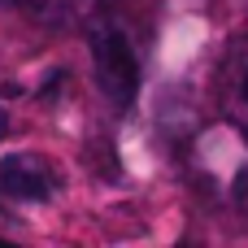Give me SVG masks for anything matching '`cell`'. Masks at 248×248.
Instances as JSON below:
<instances>
[{"label": "cell", "instance_id": "6da1fadb", "mask_svg": "<svg viewBox=\"0 0 248 248\" xmlns=\"http://www.w3.org/2000/svg\"><path fill=\"white\" fill-rule=\"evenodd\" d=\"M92 57H96V74H100L105 96L118 109H131V100L140 96V61H135L126 35L113 31V26L96 31L92 35Z\"/></svg>", "mask_w": 248, "mask_h": 248}, {"label": "cell", "instance_id": "7a4b0ae2", "mask_svg": "<svg viewBox=\"0 0 248 248\" xmlns=\"http://www.w3.org/2000/svg\"><path fill=\"white\" fill-rule=\"evenodd\" d=\"M0 187L13 196V201H48L57 179H52V166L35 153H9L0 161Z\"/></svg>", "mask_w": 248, "mask_h": 248}, {"label": "cell", "instance_id": "277c9868", "mask_svg": "<svg viewBox=\"0 0 248 248\" xmlns=\"http://www.w3.org/2000/svg\"><path fill=\"white\" fill-rule=\"evenodd\" d=\"M240 92H244V100H248V70H244V87H240Z\"/></svg>", "mask_w": 248, "mask_h": 248}, {"label": "cell", "instance_id": "3957f363", "mask_svg": "<svg viewBox=\"0 0 248 248\" xmlns=\"http://www.w3.org/2000/svg\"><path fill=\"white\" fill-rule=\"evenodd\" d=\"M235 201H240V205L248 209V170L240 174V179H235Z\"/></svg>", "mask_w": 248, "mask_h": 248}]
</instances>
